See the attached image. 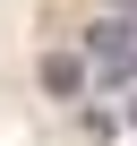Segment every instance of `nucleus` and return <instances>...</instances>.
Here are the masks:
<instances>
[{"label": "nucleus", "mask_w": 137, "mask_h": 146, "mask_svg": "<svg viewBox=\"0 0 137 146\" xmlns=\"http://www.w3.org/2000/svg\"><path fill=\"white\" fill-rule=\"evenodd\" d=\"M111 17H137V0H111Z\"/></svg>", "instance_id": "7ed1b4c3"}, {"label": "nucleus", "mask_w": 137, "mask_h": 146, "mask_svg": "<svg viewBox=\"0 0 137 146\" xmlns=\"http://www.w3.org/2000/svg\"><path fill=\"white\" fill-rule=\"evenodd\" d=\"M86 86H94V60L86 52H43V95L51 103H77Z\"/></svg>", "instance_id": "f03ea898"}, {"label": "nucleus", "mask_w": 137, "mask_h": 146, "mask_svg": "<svg viewBox=\"0 0 137 146\" xmlns=\"http://www.w3.org/2000/svg\"><path fill=\"white\" fill-rule=\"evenodd\" d=\"M86 60L103 78H137V17H94L86 26Z\"/></svg>", "instance_id": "f257e3e1"}, {"label": "nucleus", "mask_w": 137, "mask_h": 146, "mask_svg": "<svg viewBox=\"0 0 137 146\" xmlns=\"http://www.w3.org/2000/svg\"><path fill=\"white\" fill-rule=\"evenodd\" d=\"M128 129H137V95H128Z\"/></svg>", "instance_id": "20e7f679"}]
</instances>
